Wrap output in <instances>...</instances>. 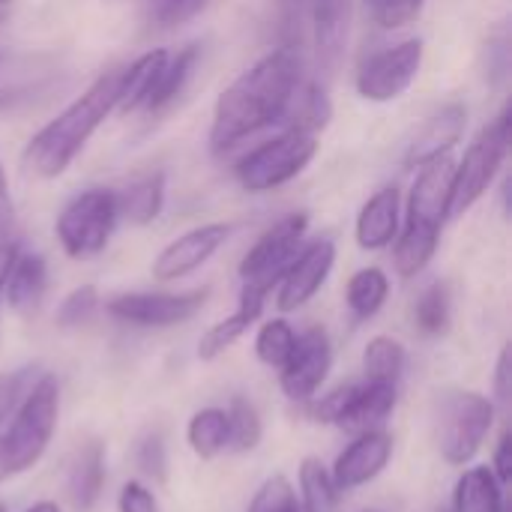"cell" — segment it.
Masks as SVG:
<instances>
[{"instance_id": "cell-10", "label": "cell", "mask_w": 512, "mask_h": 512, "mask_svg": "<svg viewBox=\"0 0 512 512\" xmlns=\"http://www.w3.org/2000/svg\"><path fill=\"white\" fill-rule=\"evenodd\" d=\"M426 45L423 39H405L390 48L372 54L357 72V93L369 102H393L399 99L423 69Z\"/></svg>"}, {"instance_id": "cell-25", "label": "cell", "mask_w": 512, "mask_h": 512, "mask_svg": "<svg viewBox=\"0 0 512 512\" xmlns=\"http://www.w3.org/2000/svg\"><path fill=\"white\" fill-rule=\"evenodd\" d=\"M453 512H507L504 486L495 480L492 468H468L459 477Z\"/></svg>"}, {"instance_id": "cell-29", "label": "cell", "mask_w": 512, "mask_h": 512, "mask_svg": "<svg viewBox=\"0 0 512 512\" xmlns=\"http://www.w3.org/2000/svg\"><path fill=\"white\" fill-rule=\"evenodd\" d=\"M339 489L330 468L321 459H303L300 465V504L306 512H333L339 504Z\"/></svg>"}, {"instance_id": "cell-45", "label": "cell", "mask_w": 512, "mask_h": 512, "mask_svg": "<svg viewBox=\"0 0 512 512\" xmlns=\"http://www.w3.org/2000/svg\"><path fill=\"white\" fill-rule=\"evenodd\" d=\"M12 477V468H9V459L3 453V444H0V483H6Z\"/></svg>"}, {"instance_id": "cell-44", "label": "cell", "mask_w": 512, "mask_h": 512, "mask_svg": "<svg viewBox=\"0 0 512 512\" xmlns=\"http://www.w3.org/2000/svg\"><path fill=\"white\" fill-rule=\"evenodd\" d=\"M15 258H18V246L9 240H0V294H3V285H6V276H9Z\"/></svg>"}, {"instance_id": "cell-11", "label": "cell", "mask_w": 512, "mask_h": 512, "mask_svg": "<svg viewBox=\"0 0 512 512\" xmlns=\"http://www.w3.org/2000/svg\"><path fill=\"white\" fill-rule=\"evenodd\" d=\"M210 291H183V294H162V291H129L117 294L105 303L108 315L132 324V327H174L201 312Z\"/></svg>"}, {"instance_id": "cell-23", "label": "cell", "mask_w": 512, "mask_h": 512, "mask_svg": "<svg viewBox=\"0 0 512 512\" xmlns=\"http://www.w3.org/2000/svg\"><path fill=\"white\" fill-rule=\"evenodd\" d=\"M168 60V51L156 48L141 54L129 69H120V93H117V108L123 114L147 108V99L159 81V72Z\"/></svg>"}, {"instance_id": "cell-27", "label": "cell", "mask_w": 512, "mask_h": 512, "mask_svg": "<svg viewBox=\"0 0 512 512\" xmlns=\"http://www.w3.org/2000/svg\"><path fill=\"white\" fill-rule=\"evenodd\" d=\"M186 441L198 459H216L228 450V414L225 408H201L186 429Z\"/></svg>"}, {"instance_id": "cell-4", "label": "cell", "mask_w": 512, "mask_h": 512, "mask_svg": "<svg viewBox=\"0 0 512 512\" xmlns=\"http://www.w3.org/2000/svg\"><path fill=\"white\" fill-rule=\"evenodd\" d=\"M57 411H60L57 378H51V375L36 378L33 387L18 399L9 429L0 435L12 477L30 471L45 456V450L54 438V429H57Z\"/></svg>"}, {"instance_id": "cell-19", "label": "cell", "mask_w": 512, "mask_h": 512, "mask_svg": "<svg viewBox=\"0 0 512 512\" xmlns=\"http://www.w3.org/2000/svg\"><path fill=\"white\" fill-rule=\"evenodd\" d=\"M264 300H267V294H261V291L243 285L237 312L228 315V318H222V321H216V324L201 336V342H198V357L210 363V360L222 357L228 348H234V345L246 336V330L261 318Z\"/></svg>"}, {"instance_id": "cell-21", "label": "cell", "mask_w": 512, "mask_h": 512, "mask_svg": "<svg viewBox=\"0 0 512 512\" xmlns=\"http://www.w3.org/2000/svg\"><path fill=\"white\" fill-rule=\"evenodd\" d=\"M48 291V267H45V258L36 255V252H18L9 276H6V285H3V294H6V303L12 312L18 315H33L42 303Z\"/></svg>"}, {"instance_id": "cell-9", "label": "cell", "mask_w": 512, "mask_h": 512, "mask_svg": "<svg viewBox=\"0 0 512 512\" xmlns=\"http://www.w3.org/2000/svg\"><path fill=\"white\" fill-rule=\"evenodd\" d=\"M309 228L306 213H291L282 222H276L270 231L261 234V240L246 252L240 261V279L246 288H255L261 294H270L273 285L285 276L297 252L303 249V237Z\"/></svg>"}, {"instance_id": "cell-1", "label": "cell", "mask_w": 512, "mask_h": 512, "mask_svg": "<svg viewBox=\"0 0 512 512\" xmlns=\"http://www.w3.org/2000/svg\"><path fill=\"white\" fill-rule=\"evenodd\" d=\"M300 90V60L291 48H276L252 63L231 87L222 90L213 108L210 147L231 150L243 138L276 126L288 117Z\"/></svg>"}, {"instance_id": "cell-42", "label": "cell", "mask_w": 512, "mask_h": 512, "mask_svg": "<svg viewBox=\"0 0 512 512\" xmlns=\"http://www.w3.org/2000/svg\"><path fill=\"white\" fill-rule=\"evenodd\" d=\"M510 393H512V360H510V345L501 351V357H498V366H495V396H498V402L501 405H507L510 402Z\"/></svg>"}, {"instance_id": "cell-7", "label": "cell", "mask_w": 512, "mask_h": 512, "mask_svg": "<svg viewBox=\"0 0 512 512\" xmlns=\"http://www.w3.org/2000/svg\"><path fill=\"white\" fill-rule=\"evenodd\" d=\"M117 198L111 189H87L81 195H75L57 216V240L63 246V252L75 261L84 258H96L114 228H117Z\"/></svg>"}, {"instance_id": "cell-6", "label": "cell", "mask_w": 512, "mask_h": 512, "mask_svg": "<svg viewBox=\"0 0 512 512\" xmlns=\"http://www.w3.org/2000/svg\"><path fill=\"white\" fill-rule=\"evenodd\" d=\"M510 129H512V111L504 108L486 129H480V135L471 141V147L465 150L462 162L456 165L453 174V198H450V216H462L465 210H471L495 183L504 156L510 150Z\"/></svg>"}, {"instance_id": "cell-28", "label": "cell", "mask_w": 512, "mask_h": 512, "mask_svg": "<svg viewBox=\"0 0 512 512\" xmlns=\"http://www.w3.org/2000/svg\"><path fill=\"white\" fill-rule=\"evenodd\" d=\"M195 63H198V48H195V45H186V48L177 51L174 57L168 54V60H165V66H162V72H159V81H156V87H153V93H150L144 111H159V108L171 105V102L183 93L186 81L192 78Z\"/></svg>"}, {"instance_id": "cell-32", "label": "cell", "mask_w": 512, "mask_h": 512, "mask_svg": "<svg viewBox=\"0 0 512 512\" xmlns=\"http://www.w3.org/2000/svg\"><path fill=\"white\" fill-rule=\"evenodd\" d=\"M450 318H453V306H450V291L447 285L435 282L429 285L417 306H414V324L423 336H441L450 330Z\"/></svg>"}, {"instance_id": "cell-34", "label": "cell", "mask_w": 512, "mask_h": 512, "mask_svg": "<svg viewBox=\"0 0 512 512\" xmlns=\"http://www.w3.org/2000/svg\"><path fill=\"white\" fill-rule=\"evenodd\" d=\"M246 512H306L300 504V495L294 492V486L276 474L270 480H264V486L255 492L252 504Z\"/></svg>"}, {"instance_id": "cell-24", "label": "cell", "mask_w": 512, "mask_h": 512, "mask_svg": "<svg viewBox=\"0 0 512 512\" xmlns=\"http://www.w3.org/2000/svg\"><path fill=\"white\" fill-rule=\"evenodd\" d=\"M114 198L120 219H129L132 225H150L165 204V174H144L132 180L123 192H114Z\"/></svg>"}, {"instance_id": "cell-49", "label": "cell", "mask_w": 512, "mask_h": 512, "mask_svg": "<svg viewBox=\"0 0 512 512\" xmlns=\"http://www.w3.org/2000/svg\"><path fill=\"white\" fill-rule=\"evenodd\" d=\"M366 512H378V510H366Z\"/></svg>"}, {"instance_id": "cell-14", "label": "cell", "mask_w": 512, "mask_h": 512, "mask_svg": "<svg viewBox=\"0 0 512 512\" xmlns=\"http://www.w3.org/2000/svg\"><path fill=\"white\" fill-rule=\"evenodd\" d=\"M228 240V228L219 222L210 225H198L186 234H180L177 240H171L153 261V276L159 282H177L189 273H195L198 267H204L219 246Z\"/></svg>"}, {"instance_id": "cell-20", "label": "cell", "mask_w": 512, "mask_h": 512, "mask_svg": "<svg viewBox=\"0 0 512 512\" xmlns=\"http://www.w3.org/2000/svg\"><path fill=\"white\" fill-rule=\"evenodd\" d=\"M105 489V447L102 441H84L66 471V495L78 512H90Z\"/></svg>"}, {"instance_id": "cell-5", "label": "cell", "mask_w": 512, "mask_h": 512, "mask_svg": "<svg viewBox=\"0 0 512 512\" xmlns=\"http://www.w3.org/2000/svg\"><path fill=\"white\" fill-rule=\"evenodd\" d=\"M315 153H318L315 132L291 126L288 132H282V135L264 141L261 147H255L252 153H246L234 171L246 192H270V189L285 186L297 174H303L306 165L315 159Z\"/></svg>"}, {"instance_id": "cell-13", "label": "cell", "mask_w": 512, "mask_h": 512, "mask_svg": "<svg viewBox=\"0 0 512 512\" xmlns=\"http://www.w3.org/2000/svg\"><path fill=\"white\" fill-rule=\"evenodd\" d=\"M333 264H336V243L330 237L303 246L291 261V267L285 270V276L279 279L276 306L282 312H297L300 306H306L327 282Z\"/></svg>"}, {"instance_id": "cell-8", "label": "cell", "mask_w": 512, "mask_h": 512, "mask_svg": "<svg viewBox=\"0 0 512 512\" xmlns=\"http://www.w3.org/2000/svg\"><path fill=\"white\" fill-rule=\"evenodd\" d=\"M495 423V405L474 393L459 390L441 399L438 411V447L450 465H468L480 453L486 435Z\"/></svg>"}, {"instance_id": "cell-17", "label": "cell", "mask_w": 512, "mask_h": 512, "mask_svg": "<svg viewBox=\"0 0 512 512\" xmlns=\"http://www.w3.org/2000/svg\"><path fill=\"white\" fill-rule=\"evenodd\" d=\"M399 219H402L399 189L387 186V189L375 192L357 216V246L366 252L387 249L399 234Z\"/></svg>"}, {"instance_id": "cell-48", "label": "cell", "mask_w": 512, "mask_h": 512, "mask_svg": "<svg viewBox=\"0 0 512 512\" xmlns=\"http://www.w3.org/2000/svg\"><path fill=\"white\" fill-rule=\"evenodd\" d=\"M3 3H9V0H0V6H3Z\"/></svg>"}, {"instance_id": "cell-38", "label": "cell", "mask_w": 512, "mask_h": 512, "mask_svg": "<svg viewBox=\"0 0 512 512\" xmlns=\"http://www.w3.org/2000/svg\"><path fill=\"white\" fill-rule=\"evenodd\" d=\"M144 3H147L150 21L159 27H177L195 18L207 6V0H144Z\"/></svg>"}, {"instance_id": "cell-3", "label": "cell", "mask_w": 512, "mask_h": 512, "mask_svg": "<svg viewBox=\"0 0 512 512\" xmlns=\"http://www.w3.org/2000/svg\"><path fill=\"white\" fill-rule=\"evenodd\" d=\"M453 174H456V162L450 159V153L420 165V174L408 198L405 228L396 243V270L405 279L423 273L426 264L435 258L441 228L450 216Z\"/></svg>"}, {"instance_id": "cell-43", "label": "cell", "mask_w": 512, "mask_h": 512, "mask_svg": "<svg viewBox=\"0 0 512 512\" xmlns=\"http://www.w3.org/2000/svg\"><path fill=\"white\" fill-rule=\"evenodd\" d=\"M12 225V198H9V183H6V171L0 165V234Z\"/></svg>"}, {"instance_id": "cell-15", "label": "cell", "mask_w": 512, "mask_h": 512, "mask_svg": "<svg viewBox=\"0 0 512 512\" xmlns=\"http://www.w3.org/2000/svg\"><path fill=\"white\" fill-rule=\"evenodd\" d=\"M390 459H393V438L384 429H369L360 432L357 441L339 453L330 474L339 492H351L372 483L390 465Z\"/></svg>"}, {"instance_id": "cell-12", "label": "cell", "mask_w": 512, "mask_h": 512, "mask_svg": "<svg viewBox=\"0 0 512 512\" xmlns=\"http://www.w3.org/2000/svg\"><path fill=\"white\" fill-rule=\"evenodd\" d=\"M333 366V348H330V336L321 327L306 330L303 336H297V345L291 351V357L285 360V366L279 369V384L282 393L294 402H306L312 399L321 384L327 381V372Z\"/></svg>"}, {"instance_id": "cell-37", "label": "cell", "mask_w": 512, "mask_h": 512, "mask_svg": "<svg viewBox=\"0 0 512 512\" xmlns=\"http://www.w3.org/2000/svg\"><path fill=\"white\" fill-rule=\"evenodd\" d=\"M96 306H99L96 288L93 285H81V288H75V291H69L63 297V303L57 309V324L60 327H78V324L90 321V315L96 312Z\"/></svg>"}, {"instance_id": "cell-22", "label": "cell", "mask_w": 512, "mask_h": 512, "mask_svg": "<svg viewBox=\"0 0 512 512\" xmlns=\"http://www.w3.org/2000/svg\"><path fill=\"white\" fill-rule=\"evenodd\" d=\"M354 15V0H312V27H315V48L321 63L333 66L348 42Z\"/></svg>"}, {"instance_id": "cell-2", "label": "cell", "mask_w": 512, "mask_h": 512, "mask_svg": "<svg viewBox=\"0 0 512 512\" xmlns=\"http://www.w3.org/2000/svg\"><path fill=\"white\" fill-rule=\"evenodd\" d=\"M120 93V72L99 75L72 105H66L48 126H42L30 144L24 147V168L33 177L54 180L60 177L72 159L84 150V144L93 138V132L102 126V120L117 108Z\"/></svg>"}, {"instance_id": "cell-31", "label": "cell", "mask_w": 512, "mask_h": 512, "mask_svg": "<svg viewBox=\"0 0 512 512\" xmlns=\"http://www.w3.org/2000/svg\"><path fill=\"white\" fill-rule=\"evenodd\" d=\"M228 414V447L234 453H249L261 444V435H264V426H261V417H258V408L243 399V396H234L231 405L225 408Z\"/></svg>"}, {"instance_id": "cell-47", "label": "cell", "mask_w": 512, "mask_h": 512, "mask_svg": "<svg viewBox=\"0 0 512 512\" xmlns=\"http://www.w3.org/2000/svg\"><path fill=\"white\" fill-rule=\"evenodd\" d=\"M0 512H9V510H6V504H3V501H0Z\"/></svg>"}, {"instance_id": "cell-39", "label": "cell", "mask_w": 512, "mask_h": 512, "mask_svg": "<svg viewBox=\"0 0 512 512\" xmlns=\"http://www.w3.org/2000/svg\"><path fill=\"white\" fill-rule=\"evenodd\" d=\"M27 369H18V372H3L0 375V423L15 411L18 399L24 396V384H27Z\"/></svg>"}, {"instance_id": "cell-26", "label": "cell", "mask_w": 512, "mask_h": 512, "mask_svg": "<svg viewBox=\"0 0 512 512\" xmlns=\"http://www.w3.org/2000/svg\"><path fill=\"white\" fill-rule=\"evenodd\" d=\"M387 294H390V279L384 276V270L363 267L351 276L345 300H348V309L354 312V318L369 321L381 312V306L387 303Z\"/></svg>"}, {"instance_id": "cell-33", "label": "cell", "mask_w": 512, "mask_h": 512, "mask_svg": "<svg viewBox=\"0 0 512 512\" xmlns=\"http://www.w3.org/2000/svg\"><path fill=\"white\" fill-rule=\"evenodd\" d=\"M294 345H297V333H294V327H291L285 318L267 321V324L258 330V336H255V354H258V360H261L264 366H270V369H282L285 360L291 357Z\"/></svg>"}, {"instance_id": "cell-46", "label": "cell", "mask_w": 512, "mask_h": 512, "mask_svg": "<svg viewBox=\"0 0 512 512\" xmlns=\"http://www.w3.org/2000/svg\"><path fill=\"white\" fill-rule=\"evenodd\" d=\"M24 512H60V507L54 504V501H39V504H33V507H27Z\"/></svg>"}, {"instance_id": "cell-30", "label": "cell", "mask_w": 512, "mask_h": 512, "mask_svg": "<svg viewBox=\"0 0 512 512\" xmlns=\"http://www.w3.org/2000/svg\"><path fill=\"white\" fill-rule=\"evenodd\" d=\"M363 372L366 381L396 384L405 372V348L393 336H375L363 351Z\"/></svg>"}, {"instance_id": "cell-40", "label": "cell", "mask_w": 512, "mask_h": 512, "mask_svg": "<svg viewBox=\"0 0 512 512\" xmlns=\"http://www.w3.org/2000/svg\"><path fill=\"white\" fill-rule=\"evenodd\" d=\"M117 507L120 512H159V501L156 495L144 486V483H126L120 498H117Z\"/></svg>"}, {"instance_id": "cell-36", "label": "cell", "mask_w": 512, "mask_h": 512, "mask_svg": "<svg viewBox=\"0 0 512 512\" xmlns=\"http://www.w3.org/2000/svg\"><path fill=\"white\" fill-rule=\"evenodd\" d=\"M135 462L147 477H153L156 483H165V477H168V453H165V438H162L159 429H150V432L141 435V441L135 447Z\"/></svg>"}, {"instance_id": "cell-35", "label": "cell", "mask_w": 512, "mask_h": 512, "mask_svg": "<svg viewBox=\"0 0 512 512\" xmlns=\"http://www.w3.org/2000/svg\"><path fill=\"white\" fill-rule=\"evenodd\" d=\"M426 0H366L369 18L384 27V30H399L408 27L420 18Z\"/></svg>"}, {"instance_id": "cell-18", "label": "cell", "mask_w": 512, "mask_h": 512, "mask_svg": "<svg viewBox=\"0 0 512 512\" xmlns=\"http://www.w3.org/2000/svg\"><path fill=\"white\" fill-rule=\"evenodd\" d=\"M399 393L396 384L384 381H366V384H351V396L345 402V411L336 426L348 432H369L378 429L396 408Z\"/></svg>"}, {"instance_id": "cell-16", "label": "cell", "mask_w": 512, "mask_h": 512, "mask_svg": "<svg viewBox=\"0 0 512 512\" xmlns=\"http://www.w3.org/2000/svg\"><path fill=\"white\" fill-rule=\"evenodd\" d=\"M465 120H468V111L462 102H450L444 105L441 111H435L414 135V141L408 144V153H405V165H426L429 159L435 156H444L456 147V141L462 138L465 132Z\"/></svg>"}, {"instance_id": "cell-41", "label": "cell", "mask_w": 512, "mask_h": 512, "mask_svg": "<svg viewBox=\"0 0 512 512\" xmlns=\"http://www.w3.org/2000/svg\"><path fill=\"white\" fill-rule=\"evenodd\" d=\"M492 474L501 486H507L512 480V438L510 432L501 435L498 441V450H495V459H492Z\"/></svg>"}]
</instances>
